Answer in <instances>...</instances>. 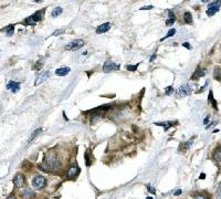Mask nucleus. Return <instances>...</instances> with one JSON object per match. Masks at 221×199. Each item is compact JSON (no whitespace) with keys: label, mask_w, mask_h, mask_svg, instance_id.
I'll return each mask as SVG.
<instances>
[{"label":"nucleus","mask_w":221,"mask_h":199,"mask_svg":"<svg viewBox=\"0 0 221 199\" xmlns=\"http://www.w3.org/2000/svg\"><path fill=\"white\" fill-rule=\"evenodd\" d=\"M117 70H120V64H116L115 62H113V61H106L105 63L103 64V71L105 73L117 71Z\"/></svg>","instance_id":"5"},{"label":"nucleus","mask_w":221,"mask_h":199,"mask_svg":"<svg viewBox=\"0 0 221 199\" xmlns=\"http://www.w3.org/2000/svg\"><path fill=\"white\" fill-rule=\"evenodd\" d=\"M196 199H206V197H203L201 195H198V196H196Z\"/></svg>","instance_id":"33"},{"label":"nucleus","mask_w":221,"mask_h":199,"mask_svg":"<svg viewBox=\"0 0 221 199\" xmlns=\"http://www.w3.org/2000/svg\"><path fill=\"white\" fill-rule=\"evenodd\" d=\"M110 22L103 23V25H101L100 27H97V29H96V33H97V35L105 33V32H107V31L110 30Z\"/></svg>","instance_id":"11"},{"label":"nucleus","mask_w":221,"mask_h":199,"mask_svg":"<svg viewBox=\"0 0 221 199\" xmlns=\"http://www.w3.org/2000/svg\"><path fill=\"white\" fill-rule=\"evenodd\" d=\"M146 188H147V190H148V191H149L151 194H153V195H155V194H156V189L154 188V187H153L151 185L148 184L147 186H146Z\"/></svg>","instance_id":"26"},{"label":"nucleus","mask_w":221,"mask_h":199,"mask_svg":"<svg viewBox=\"0 0 221 199\" xmlns=\"http://www.w3.org/2000/svg\"><path fill=\"white\" fill-rule=\"evenodd\" d=\"M208 102H211L212 103V106H213V109H218V106H217V102L213 100V95H212V91H210L209 92V96H208Z\"/></svg>","instance_id":"20"},{"label":"nucleus","mask_w":221,"mask_h":199,"mask_svg":"<svg viewBox=\"0 0 221 199\" xmlns=\"http://www.w3.org/2000/svg\"><path fill=\"white\" fill-rule=\"evenodd\" d=\"M220 7H221V1H213V2L209 4L208 8H207V16H209V17L213 16L219 10Z\"/></svg>","instance_id":"4"},{"label":"nucleus","mask_w":221,"mask_h":199,"mask_svg":"<svg viewBox=\"0 0 221 199\" xmlns=\"http://www.w3.org/2000/svg\"><path fill=\"white\" fill-rule=\"evenodd\" d=\"M63 32H64V30H63V29L56 30V31H54V32H53V35H62Z\"/></svg>","instance_id":"30"},{"label":"nucleus","mask_w":221,"mask_h":199,"mask_svg":"<svg viewBox=\"0 0 221 199\" xmlns=\"http://www.w3.org/2000/svg\"><path fill=\"white\" fill-rule=\"evenodd\" d=\"M208 121H209V116H208V117H206V119H205V122H203V123H205V124H207V123H208Z\"/></svg>","instance_id":"36"},{"label":"nucleus","mask_w":221,"mask_h":199,"mask_svg":"<svg viewBox=\"0 0 221 199\" xmlns=\"http://www.w3.org/2000/svg\"><path fill=\"white\" fill-rule=\"evenodd\" d=\"M13 184H15V186L17 188H21L25 185V177H23V175L21 174L15 175V177L13 178Z\"/></svg>","instance_id":"9"},{"label":"nucleus","mask_w":221,"mask_h":199,"mask_svg":"<svg viewBox=\"0 0 221 199\" xmlns=\"http://www.w3.org/2000/svg\"><path fill=\"white\" fill-rule=\"evenodd\" d=\"M191 144H192V142L191 140H188V142H186V143H184V144L180 145V150L182 149V150H187L188 148H190Z\"/></svg>","instance_id":"23"},{"label":"nucleus","mask_w":221,"mask_h":199,"mask_svg":"<svg viewBox=\"0 0 221 199\" xmlns=\"http://www.w3.org/2000/svg\"><path fill=\"white\" fill-rule=\"evenodd\" d=\"M141 10H145V9H153V6H147V7H143L141 8Z\"/></svg>","instance_id":"32"},{"label":"nucleus","mask_w":221,"mask_h":199,"mask_svg":"<svg viewBox=\"0 0 221 199\" xmlns=\"http://www.w3.org/2000/svg\"><path fill=\"white\" fill-rule=\"evenodd\" d=\"M181 193H182V191H181L180 189H178V190H177L176 193H175V195H176V196H178V195H180Z\"/></svg>","instance_id":"34"},{"label":"nucleus","mask_w":221,"mask_h":199,"mask_svg":"<svg viewBox=\"0 0 221 199\" xmlns=\"http://www.w3.org/2000/svg\"><path fill=\"white\" fill-rule=\"evenodd\" d=\"M184 21L186 22L187 25L192 23V16H191L190 12H185V15H184Z\"/></svg>","instance_id":"19"},{"label":"nucleus","mask_w":221,"mask_h":199,"mask_svg":"<svg viewBox=\"0 0 221 199\" xmlns=\"http://www.w3.org/2000/svg\"><path fill=\"white\" fill-rule=\"evenodd\" d=\"M85 160H86V166L90 167L91 162H90V157H89V152H86L85 153Z\"/></svg>","instance_id":"29"},{"label":"nucleus","mask_w":221,"mask_h":199,"mask_svg":"<svg viewBox=\"0 0 221 199\" xmlns=\"http://www.w3.org/2000/svg\"><path fill=\"white\" fill-rule=\"evenodd\" d=\"M218 198L221 199V185L220 187H219V189H218Z\"/></svg>","instance_id":"31"},{"label":"nucleus","mask_w":221,"mask_h":199,"mask_svg":"<svg viewBox=\"0 0 221 199\" xmlns=\"http://www.w3.org/2000/svg\"><path fill=\"white\" fill-rule=\"evenodd\" d=\"M8 199H15V197H9Z\"/></svg>","instance_id":"38"},{"label":"nucleus","mask_w":221,"mask_h":199,"mask_svg":"<svg viewBox=\"0 0 221 199\" xmlns=\"http://www.w3.org/2000/svg\"><path fill=\"white\" fill-rule=\"evenodd\" d=\"M40 133H41V128H37V129H35L34 132H33V133L31 134L30 138H29V143H31V142H32V140H33V139H34L35 137L38 136V134H40Z\"/></svg>","instance_id":"22"},{"label":"nucleus","mask_w":221,"mask_h":199,"mask_svg":"<svg viewBox=\"0 0 221 199\" xmlns=\"http://www.w3.org/2000/svg\"><path fill=\"white\" fill-rule=\"evenodd\" d=\"M62 11H63V9L61 8V7H56V8H54L53 9V11H52V17H58V16H60L61 13H62Z\"/></svg>","instance_id":"21"},{"label":"nucleus","mask_w":221,"mask_h":199,"mask_svg":"<svg viewBox=\"0 0 221 199\" xmlns=\"http://www.w3.org/2000/svg\"><path fill=\"white\" fill-rule=\"evenodd\" d=\"M184 45H185L186 48H188V49H191V47H190L189 44H188V43H184Z\"/></svg>","instance_id":"35"},{"label":"nucleus","mask_w":221,"mask_h":199,"mask_svg":"<svg viewBox=\"0 0 221 199\" xmlns=\"http://www.w3.org/2000/svg\"><path fill=\"white\" fill-rule=\"evenodd\" d=\"M45 185H46V179L43 176H35L33 180H32V186L35 189L43 188Z\"/></svg>","instance_id":"2"},{"label":"nucleus","mask_w":221,"mask_h":199,"mask_svg":"<svg viewBox=\"0 0 221 199\" xmlns=\"http://www.w3.org/2000/svg\"><path fill=\"white\" fill-rule=\"evenodd\" d=\"M212 156H213V158L216 159L217 162H221V146H219V147H217L215 149Z\"/></svg>","instance_id":"16"},{"label":"nucleus","mask_w":221,"mask_h":199,"mask_svg":"<svg viewBox=\"0 0 221 199\" xmlns=\"http://www.w3.org/2000/svg\"><path fill=\"white\" fill-rule=\"evenodd\" d=\"M146 199H153V198H151V197H147Z\"/></svg>","instance_id":"39"},{"label":"nucleus","mask_w":221,"mask_h":199,"mask_svg":"<svg viewBox=\"0 0 221 199\" xmlns=\"http://www.w3.org/2000/svg\"><path fill=\"white\" fill-rule=\"evenodd\" d=\"M206 74V72H205V70L203 69H200V68H198V69L196 70V72L192 74V78L191 79L192 80H196L198 79V78H200V76H203V75Z\"/></svg>","instance_id":"14"},{"label":"nucleus","mask_w":221,"mask_h":199,"mask_svg":"<svg viewBox=\"0 0 221 199\" xmlns=\"http://www.w3.org/2000/svg\"><path fill=\"white\" fill-rule=\"evenodd\" d=\"M71 69L70 68H68V66H63V68H60V69H58L56 71H55V74L59 75V76H64V75L69 74L70 73Z\"/></svg>","instance_id":"13"},{"label":"nucleus","mask_w":221,"mask_h":199,"mask_svg":"<svg viewBox=\"0 0 221 199\" xmlns=\"http://www.w3.org/2000/svg\"><path fill=\"white\" fill-rule=\"evenodd\" d=\"M168 13H169V16H168V19L166 20V25H171L176 21V17L171 11H168Z\"/></svg>","instance_id":"15"},{"label":"nucleus","mask_w":221,"mask_h":199,"mask_svg":"<svg viewBox=\"0 0 221 199\" xmlns=\"http://www.w3.org/2000/svg\"><path fill=\"white\" fill-rule=\"evenodd\" d=\"M43 63H44V60H43V58H41V59H39L38 61H37V63H35V64L33 65V70H35V71H38V70L42 69V66H43Z\"/></svg>","instance_id":"18"},{"label":"nucleus","mask_w":221,"mask_h":199,"mask_svg":"<svg viewBox=\"0 0 221 199\" xmlns=\"http://www.w3.org/2000/svg\"><path fill=\"white\" fill-rule=\"evenodd\" d=\"M154 59H156V55H151V61H154Z\"/></svg>","instance_id":"37"},{"label":"nucleus","mask_w":221,"mask_h":199,"mask_svg":"<svg viewBox=\"0 0 221 199\" xmlns=\"http://www.w3.org/2000/svg\"><path fill=\"white\" fill-rule=\"evenodd\" d=\"M213 76H215V79H216V80H221V69H216V70H215Z\"/></svg>","instance_id":"25"},{"label":"nucleus","mask_w":221,"mask_h":199,"mask_svg":"<svg viewBox=\"0 0 221 199\" xmlns=\"http://www.w3.org/2000/svg\"><path fill=\"white\" fill-rule=\"evenodd\" d=\"M42 13H43V11H38V12L33 13V15L30 16V17L25 18V25H34L35 22H38V21H40V20L42 19Z\"/></svg>","instance_id":"1"},{"label":"nucleus","mask_w":221,"mask_h":199,"mask_svg":"<svg viewBox=\"0 0 221 199\" xmlns=\"http://www.w3.org/2000/svg\"><path fill=\"white\" fill-rule=\"evenodd\" d=\"M190 93H191V88L188 84L181 85L180 88L177 90V92H176L177 96H179V97H185V96H188V95H190Z\"/></svg>","instance_id":"6"},{"label":"nucleus","mask_w":221,"mask_h":199,"mask_svg":"<svg viewBox=\"0 0 221 199\" xmlns=\"http://www.w3.org/2000/svg\"><path fill=\"white\" fill-rule=\"evenodd\" d=\"M172 92H174V88H172V86H168V88L165 90V94L166 95H170Z\"/></svg>","instance_id":"28"},{"label":"nucleus","mask_w":221,"mask_h":199,"mask_svg":"<svg viewBox=\"0 0 221 199\" xmlns=\"http://www.w3.org/2000/svg\"><path fill=\"white\" fill-rule=\"evenodd\" d=\"M77 173H79L77 166L76 165H72V166H70V168L68 169V171H66V178L68 179L74 178Z\"/></svg>","instance_id":"8"},{"label":"nucleus","mask_w":221,"mask_h":199,"mask_svg":"<svg viewBox=\"0 0 221 199\" xmlns=\"http://www.w3.org/2000/svg\"><path fill=\"white\" fill-rule=\"evenodd\" d=\"M175 33H176V30H175V29H170L169 31H168V33H167V35H166L165 37H164V38L161 39V41H164V40H166L167 38H169V37H172V35H175Z\"/></svg>","instance_id":"24"},{"label":"nucleus","mask_w":221,"mask_h":199,"mask_svg":"<svg viewBox=\"0 0 221 199\" xmlns=\"http://www.w3.org/2000/svg\"><path fill=\"white\" fill-rule=\"evenodd\" d=\"M50 76V72L49 71H44V72H42L37 79H35V82H34V85L35 86H38L39 84H41V83H43L44 81H46L48 80V78Z\"/></svg>","instance_id":"7"},{"label":"nucleus","mask_w":221,"mask_h":199,"mask_svg":"<svg viewBox=\"0 0 221 199\" xmlns=\"http://www.w3.org/2000/svg\"><path fill=\"white\" fill-rule=\"evenodd\" d=\"M13 29H15V25H7L5 29H2V31H5L6 35L10 37V35H13Z\"/></svg>","instance_id":"17"},{"label":"nucleus","mask_w":221,"mask_h":199,"mask_svg":"<svg viewBox=\"0 0 221 199\" xmlns=\"http://www.w3.org/2000/svg\"><path fill=\"white\" fill-rule=\"evenodd\" d=\"M83 45H84V41L81 39H77L70 42L69 44H66L65 50H68V51H74V50H77V49H80V48H82Z\"/></svg>","instance_id":"3"},{"label":"nucleus","mask_w":221,"mask_h":199,"mask_svg":"<svg viewBox=\"0 0 221 199\" xmlns=\"http://www.w3.org/2000/svg\"><path fill=\"white\" fill-rule=\"evenodd\" d=\"M138 68V64H135V65H126V69H127V71H135L136 69Z\"/></svg>","instance_id":"27"},{"label":"nucleus","mask_w":221,"mask_h":199,"mask_svg":"<svg viewBox=\"0 0 221 199\" xmlns=\"http://www.w3.org/2000/svg\"><path fill=\"white\" fill-rule=\"evenodd\" d=\"M176 124L177 122H156L155 123V125H157V126H163L164 131H168L169 127H171V126H174V125Z\"/></svg>","instance_id":"12"},{"label":"nucleus","mask_w":221,"mask_h":199,"mask_svg":"<svg viewBox=\"0 0 221 199\" xmlns=\"http://www.w3.org/2000/svg\"><path fill=\"white\" fill-rule=\"evenodd\" d=\"M20 85L21 83H19V82H15V81H10L8 84H7V89L10 90L11 92H13V93H15L18 90L20 89Z\"/></svg>","instance_id":"10"}]
</instances>
